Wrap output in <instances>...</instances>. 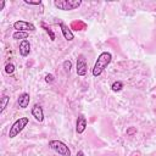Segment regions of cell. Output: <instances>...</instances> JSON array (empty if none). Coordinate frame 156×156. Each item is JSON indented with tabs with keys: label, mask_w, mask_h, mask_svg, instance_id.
Listing matches in <instances>:
<instances>
[{
	"label": "cell",
	"mask_w": 156,
	"mask_h": 156,
	"mask_svg": "<svg viewBox=\"0 0 156 156\" xmlns=\"http://www.w3.org/2000/svg\"><path fill=\"white\" fill-rule=\"evenodd\" d=\"M112 61V55L111 52L108 51H104L101 52L99 56H98V60L95 61V65L93 67V76L94 77H99L104 71L105 68L111 63Z\"/></svg>",
	"instance_id": "1"
},
{
	"label": "cell",
	"mask_w": 156,
	"mask_h": 156,
	"mask_svg": "<svg viewBox=\"0 0 156 156\" xmlns=\"http://www.w3.org/2000/svg\"><path fill=\"white\" fill-rule=\"evenodd\" d=\"M28 123H29V118H28V117H20L17 121H15L13 124L10 127V130H9V136H10V139L17 136V135L24 129V127H27Z\"/></svg>",
	"instance_id": "2"
},
{
	"label": "cell",
	"mask_w": 156,
	"mask_h": 156,
	"mask_svg": "<svg viewBox=\"0 0 156 156\" xmlns=\"http://www.w3.org/2000/svg\"><path fill=\"white\" fill-rule=\"evenodd\" d=\"M55 7L62 11H71L76 10L82 5V0H55L54 1Z\"/></svg>",
	"instance_id": "3"
},
{
	"label": "cell",
	"mask_w": 156,
	"mask_h": 156,
	"mask_svg": "<svg viewBox=\"0 0 156 156\" xmlns=\"http://www.w3.org/2000/svg\"><path fill=\"white\" fill-rule=\"evenodd\" d=\"M49 147L57 152L61 156H71V150L69 147L61 140H50L49 141Z\"/></svg>",
	"instance_id": "4"
},
{
	"label": "cell",
	"mask_w": 156,
	"mask_h": 156,
	"mask_svg": "<svg viewBox=\"0 0 156 156\" xmlns=\"http://www.w3.org/2000/svg\"><path fill=\"white\" fill-rule=\"evenodd\" d=\"M13 28L18 32H34L37 28L33 23L30 22H27V21H23V20H20V21H16L13 23Z\"/></svg>",
	"instance_id": "5"
},
{
	"label": "cell",
	"mask_w": 156,
	"mask_h": 156,
	"mask_svg": "<svg viewBox=\"0 0 156 156\" xmlns=\"http://www.w3.org/2000/svg\"><path fill=\"white\" fill-rule=\"evenodd\" d=\"M87 69H88V67H87L85 57H84L83 54H80V55H78V57H77V67H76V72H77L78 76L84 77V76L87 74Z\"/></svg>",
	"instance_id": "6"
},
{
	"label": "cell",
	"mask_w": 156,
	"mask_h": 156,
	"mask_svg": "<svg viewBox=\"0 0 156 156\" xmlns=\"http://www.w3.org/2000/svg\"><path fill=\"white\" fill-rule=\"evenodd\" d=\"M32 116L38 121V122H43L44 121V111H43V107L38 104H35L33 107H32Z\"/></svg>",
	"instance_id": "7"
},
{
	"label": "cell",
	"mask_w": 156,
	"mask_h": 156,
	"mask_svg": "<svg viewBox=\"0 0 156 156\" xmlns=\"http://www.w3.org/2000/svg\"><path fill=\"white\" fill-rule=\"evenodd\" d=\"M60 28H61V32H62V34H63L66 40L72 41L74 39V34H73V32L69 29V27L67 24H65L63 22H60Z\"/></svg>",
	"instance_id": "8"
},
{
	"label": "cell",
	"mask_w": 156,
	"mask_h": 156,
	"mask_svg": "<svg viewBox=\"0 0 156 156\" xmlns=\"http://www.w3.org/2000/svg\"><path fill=\"white\" fill-rule=\"evenodd\" d=\"M87 128V118L80 115L78 118H77V123H76V132L78 134H82Z\"/></svg>",
	"instance_id": "9"
},
{
	"label": "cell",
	"mask_w": 156,
	"mask_h": 156,
	"mask_svg": "<svg viewBox=\"0 0 156 156\" xmlns=\"http://www.w3.org/2000/svg\"><path fill=\"white\" fill-rule=\"evenodd\" d=\"M29 52H30V43L27 39H24L20 43V54L22 57H26L29 55Z\"/></svg>",
	"instance_id": "10"
},
{
	"label": "cell",
	"mask_w": 156,
	"mask_h": 156,
	"mask_svg": "<svg viewBox=\"0 0 156 156\" xmlns=\"http://www.w3.org/2000/svg\"><path fill=\"white\" fill-rule=\"evenodd\" d=\"M29 101H30V96L28 93H22L18 99H17V102H18V106L21 108H27L28 105H29Z\"/></svg>",
	"instance_id": "11"
},
{
	"label": "cell",
	"mask_w": 156,
	"mask_h": 156,
	"mask_svg": "<svg viewBox=\"0 0 156 156\" xmlns=\"http://www.w3.org/2000/svg\"><path fill=\"white\" fill-rule=\"evenodd\" d=\"M9 102H10V96H9V95H2V98H1V108H0V113H2V112L5 111V108L7 107Z\"/></svg>",
	"instance_id": "12"
},
{
	"label": "cell",
	"mask_w": 156,
	"mask_h": 156,
	"mask_svg": "<svg viewBox=\"0 0 156 156\" xmlns=\"http://www.w3.org/2000/svg\"><path fill=\"white\" fill-rule=\"evenodd\" d=\"M12 38L13 39H22V40H24V39L28 38V33L27 32H18V30H16L12 34Z\"/></svg>",
	"instance_id": "13"
},
{
	"label": "cell",
	"mask_w": 156,
	"mask_h": 156,
	"mask_svg": "<svg viewBox=\"0 0 156 156\" xmlns=\"http://www.w3.org/2000/svg\"><path fill=\"white\" fill-rule=\"evenodd\" d=\"M111 89H112V91H121L123 89V83L121 80H116V82L112 83Z\"/></svg>",
	"instance_id": "14"
},
{
	"label": "cell",
	"mask_w": 156,
	"mask_h": 156,
	"mask_svg": "<svg viewBox=\"0 0 156 156\" xmlns=\"http://www.w3.org/2000/svg\"><path fill=\"white\" fill-rule=\"evenodd\" d=\"M5 72L7 74H13V72H15V65L13 63H7L5 66Z\"/></svg>",
	"instance_id": "15"
},
{
	"label": "cell",
	"mask_w": 156,
	"mask_h": 156,
	"mask_svg": "<svg viewBox=\"0 0 156 156\" xmlns=\"http://www.w3.org/2000/svg\"><path fill=\"white\" fill-rule=\"evenodd\" d=\"M41 27H43V28H45V30H46V33H48V34L50 35L51 40H55V34L52 33V30H51V29H50L49 27H46V26H45V23H41Z\"/></svg>",
	"instance_id": "16"
},
{
	"label": "cell",
	"mask_w": 156,
	"mask_h": 156,
	"mask_svg": "<svg viewBox=\"0 0 156 156\" xmlns=\"http://www.w3.org/2000/svg\"><path fill=\"white\" fill-rule=\"evenodd\" d=\"M63 68H65V71H66V72H69V71H71V68H72V62H71L69 60L63 61Z\"/></svg>",
	"instance_id": "17"
},
{
	"label": "cell",
	"mask_w": 156,
	"mask_h": 156,
	"mask_svg": "<svg viewBox=\"0 0 156 156\" xmlns=\"http://www.w3.org/2000/svg\"><path fill=\"white\" fill-rule=\"evenodd\" d=\"M54 80H55V77H54L51 73H49V74L45 76V82H46V83H52Z\"/></svg>",
	"instance_id": "18"
},
{
	"label": "cell",
	"mask_w": 156,
	"mask_h": 156,
	"mask_svg": "<svg viewBox=\"0 0 156 156\" xmlns=\"http://www.w3.org/2000/svg\"><path fill=\"white\" fill-rule=\"evenodd\" d=\"M24 4L27 5H40L41 0H37V1H30V0H24Z\"/></svg>",
	"instance_id": "19"
},
{
	"label": "cell",
	"mask_w": 156,
	"mask_h": 156,
	"mask_svg": "<svg viewBox=\"0 0 156 156\" xmlns=\"http://www.w3.org/2000/svg\"><path fill=\"white\" fill-rule=\"evenodd\" d=\"M134 133H136V128H134V127H130L129 129H127V134H128V135H133Z\"/></svg>",
	"instance_id": "20"
},
{
	"label": "cell",
	"mask_w": 156,
	"mask_h": 156,
	"mask_svg": "<svg viewBox=\"0 0 156 156\" xmlns=\"http://www.w3.org/2000/svg\"><path fill=\"white\" fill-rule=\"evenodd\" d=\"M4 6H5V1L1 0V1H0V10H4Z\"/></svg>",
	"instance_id": "21"
},
{
	"label": "cell",
	"mask_w": 156,
	"mask_h": 156,
	"mask_svg": "<svg viewBox=\"0 0 156 156\" xmlns=\"http://www.w3.org/2000/svg\"><path fill=\"white\" fill-rule=\"evenodd\" d=\"M76 156H85V155H84V152H83L82 150H79V151L77 152V155H76Z\"/></svg>",
	"instance_id": "22"
}]
</instances>
